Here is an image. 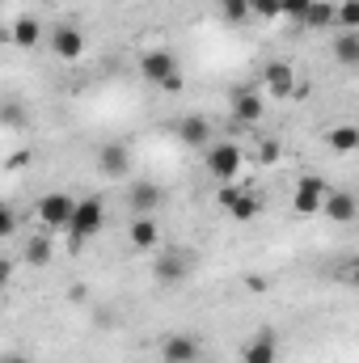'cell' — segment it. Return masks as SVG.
Here are the masks:
<instances>
[{"instance_id": "f1b7e54d", "label": "cell", "mask_w": 359, "mask_h": 363, "mask_svg": "<svg viewBox=\"0 0 359 363\" xmlns=\"http://www.w3.org/2000/svg\"><path fill=\"white\" fill-rule=\"evenodd\" d=\"M9 283H13V262H9V258H0V291H4Z\"/></svg>"}, {"instance_id": "3957f363", "label": "cell", "mask_w": 359, "mask_h": 363, "mask_svg": "<svg viewBox=\"0 0 359 363\" xmlns=\"http://www.w3.org/2000/svg\"><path fill=\"white\" fill-rule=\"evenodd\" d=\"M194 271V254H186L182 245L174 250H157V258H153V279L161 283V287H182L186 279Z\"/></svg>"}, {"instance_id": "8fae6325", "label": "cell", "mask_w": 359, "mask_h": 363, "mask_svg": "<svg viewBox=\"0 0 359 363\" xmlns=\"http://www.w3.org/2000/svg\"><path fill=\"white\" fill-rule=\"evenodd\" d=\"M161 359L165 363H199V338L194 334H170V338H161Z\"/></svg>"}, {"instance_id": "1f68e13d", "label": "cell", "mask_w": 359, "mask_h": 363, "mask_svg": "<svg viewBox=\"0 0 359 363\" xmlns=\"http://www.w3.org/2000/svg\"><path fill=\"white\" fill-rule=\"evenodd\" d=\"M0 363H30L26 355H9V359H0Z\"/></svg>"}, {"instance_id": "9c48e42d", "label": "cell", "mask_w": 359, "mask_h": 363, "mask_svg": "<svg viewBox=\"0 0 359 363\" xmlns=\"http://www.w3.org/2000/svg\"><path fill=\"white\" fill-rule=\"evenodd\" d=\"M51 51H55V60H81L85 55V34L77 30V26H55L51 30Z\"/></svg>"}, {"instance_id": "cb8c5ba5", "label": "cell", "mask_w": 359, "mask_h": 363, "mask_svg": "<svg viewBox=\"0 0 359 363\" xmlns=\"http://www.w3.org/2000/svg\"><path fill=\"white\" fill-rule=\"evenodd\" d=\"M220 9H224V21L228 26H245L250 21V0H224Z\"/></svg>"}, {"instance_id": "2e32d148", "label": "cell", "mask_w": 359, "mask_h": 363, "mask_svg": "<svg viewBox=\"0 0 359 363\" xmlns=\"http://www.w3.org/2000/svg\"><path fill=\"white\" fill-rule=\"evenodd\" d=\"M263 110H267V101H263V93L258 89L233 93V118H237V123H258Z\"/></svg>"}, {"instance_id": "f546056e", "label": "cell", "mask_w": 359, "mask_h": 363, "mask_svg": "<svg viewBox=\"0 0 359 363\" xmlns=\"http://www.w3.org/2000/svg\"><path fill=\"white\" fill-rule=\"evenodd\" d=\"M26 165H30V152H26V148H21V152H13V157H9V169H26Z\"/></svg>"}, {"instance_id": "9a60e30c", "label": "cell", "mask_w": 359, "mask_h": 363, "mask_svg": "<svg viewBox=\"0 0 359 363\" xmlns=\"http://www.w3.org/2000/svg\"><path fill=\"white\" fill-rule=\"evenodd\" d=\"M178 140L186 148H207V144H211V123H207L203 114H186L178 123Z\"/></svg>"}, {"instance_id": "ac0fdd59", "label": "cell", "mask_w": 359, "mask_h": 363, "mask_svg": "<svg viewBox=\"0 0 359 363\" xmlns=\"http://www.w3.org/2000/svg\"><path fill=\"white\" fill-rule=\"evenodd\" d=\"M21 258H26L30 267H38V271H43V267H51V262H55V241H51L47 233H43V237H30V241H26V250H21Z\"/></svg>"}, {"instance_id": "d6a6232c", "label": "cell", "mask_w": 359, "mask_h": 363, "mask_svg": "<svg viewBox=\"0 0 359 363\" xmlns=\"http://www.w3.org/2000/svg\"><path fill=\"white\" fill-rule=\"evenodd\" d=\"M216 4H224V0H216Z\"/></svg>"}, {"instance_id": "484cf974", "label": "cell", "mask_w": 359, "mask_h": 363, "mask_svg": "<svg viewBox=\"0 0 359 363\" xmlns=\"http://www.w3.org/2000/svg\"><path fill=\"white\" fill-rule=\"evenodd\" d=\"M17 224H21V220H17V211H13L9 203H0V241H4V237H13V233H17Z\"/></svg>"}, {"instance_id": "ba28073f", "label": "cell", "mask_w": 359, "mask_h": 363, "mask_svg": "<svg viewBox=\"0 0 359 363\" xmlns=\"http://www.w3.org/2000/svg\"><path fill=\"white\" fill-rule=\"evenodd\" d=\"M97 169H101L106 178H127V174H131V148L118 144V140L101 144V148H97Z\"/></svg>"}, {"instance_id": "d4e9b609", "label": "cell", "mask_w": 359, "mask_h": 363, "mask_svg": "<svg viewBox=\"0 0 359 363\" xmlns=\"http://www.w3.org/2000/svg\"><path fill=\"white\" fill-rule=\"evenodd\" d=\"M250 17H258V21H275V17H279V0H250Z\"/></svg>"}, {"instance_id": "4316f807", "label": "cell", "mask_w": 359, "mask_h": 363, "mask_svg": "<svg viewBox=\"0 0 359 363\" xmlns=\"http://www.w3.org/2000/svg\"><path fill=\"white\" fill-rule=\"evenodd\" d=\"M309 4H313V0H279V17H296V21H300Z\"/></svg>"}, {"instance_id": "83f0119b", "label": "cell", "mask_w": 359, "mask_h": 363, "mask_svg": "<svg viewBox=\"0 0 359 363\" xmlns=\"http://www.w3.org/2000/svg\"><path fill=\"white\" fill-rule=\"evenodd\" d=\"M258 161L263 165H275L279 161V140H258Z\"/></svg>"}, {"instance_id": "4dcf8cb0", "label": "cell", "mask_w": 359, "mask_h": 363, "mask_svg": "<svg viewBox=\"0 0 359 363\" xmlns=\"http://www.w3.org/2000/svg\"><path fill=\"white\" fill-rule=\"evenodd\" d=\"M237 194H241V190H237V186H220V194H216V199H220V207H228V203H233V199H237Z\"/></svg>"}, {"instance_id": "e0dca14e", "label": "cell", "mask_w": 359, "mask_h": 363, "mask_svg": "<svg viewBox=\"0 0 359 363\" xmlns=\"http://www.w3.org/2000/svg\"><path fill=\"white\" fill-rule=\"evenodd\" d=\"M224 211H228L237 224H250V220H258V216H263V199H258L254 190H241V194H237Z\"/></svg>"}, {"instance_id": "7402d4cb", "label": "cell", "mask_w": 359, "mask_h": 363, "mask_svg": "<svg viewBox=\"0 0 359 363\" xmlns=\"http://www.w3.org/2000/svg\"><path fill=\"white\" fill-rule=\"evenodd\" d=\"M300 21H304L309 30H326V26L334 21V4H330V0H313V4L304 9V17H300Z\"/></svg>"}, {"instance_id": "d6986e66", "label": "cell", "mask_w": 359, "mask_h": 363, "mask_svg": "<svg viewBox=\"0 0 359 363\" xmlns=\"http://www.w3.org/2000/svg\"><path fill=\"white\" fill-rule=\"evenodd\" d=\"M326 148H330L334 157H351L359 148V131L355 127H334V131H326Z\"/></svg>"}, {"instance_id": "ffe728a7", "label": "cell", "mask_w": 359, "mask_h": 363, "mask_svg": "<svg viewBox=\"0 0 359 363\" xmlns=\"http://www.w3.org/2000/svg\"><path fill=\"white\" fill-rule=\"evenodd\" d=\"M13 43L26 47V51H34V47L43 43V26H38L34 17H17V21H13Z\"/></svg>"}, {"instance_id": "8992f818", "label": "cell", "mask_w": 359, "mask_h": 363, "mask_svg": "<svg viewBox=\"0 0 359 363\" xmlns=\"http://www.w3.org/2000/svg\"><path fill=\"white\" fill-rule=\"evenodd\" d=\"M203 165H207V174L216 182H233L241 174V148L228 144V140L224 144H207V161Z\"/></svg>"}, {"instance_id": "6da1fadb", "label": "cell", "mask_w": 359, "mask_h": 363, "mask_svg": "<svg viewBox=\"0 0 359 363\" xmlns=\"http://www.w3.org/2000/svg\"><path fill=\"white\" fill-rule=\"evenodd\" d=\"M101 224H106V203H101V199H81V203L72 207L68 228H64V233H68V250L81 254L93 237L101 233Z\"/></svg>"}, {"instance_id": "5bb4252c", "label": "cell", "mask_w": 359, "mask_h": 363, "mask_svg": "<svg viewBox=\"0 0 359 363\" xmlns=\"http://www.w3.org/2000/svg\"><path fill=\"white\" fill-rule=\"evenodd\" d=\"M263 85H267L275 97H287L292 85H296V68H292L287 60H270L267 68H263Z\"/></svg>"}, {"instance_id": "52a82bcc", "label": "cell", "mask_w": 359, "mask_h": 363, "mask_svg": "<svg viewBox=\"0 0 359 363\" xmlns=\"http://www.w3.org/2000/svg\"><path fill=\"white\" fill-rule=\"evenodd\" d=\"M127 207L136 211V216H157L161 207H165V186H157V182L140 178L127 186Z\"/></svg>"}, {"instance_id": "7c38bea8", "label": "cell", "mask_w": 359, "mask_h": 363, "mask_svg": "<svg viewBox=\"0 0 359 363\" xmlns=\"http://www.w3.org/2000/svg\"><path fill=\"white\" fill-rule=\"evenodd\" d=\"M321 211H326V220H330V224H351V220L359 216V203H355V194L334 190V194H326V199H321Z\"/></svg>"}, {"instance_id": "603a6c76", "label": "cell", "mask_w": 359, "mask_h": 363, "mask_svg": "<svg viewBox=\"0 0 359 363\" xmlns=\"http://www.w3.org/2000/svg\"><path fill=\"white\" fill-rule=\"evenodd\" d=\"M334 21H338L343 30H359V0H343V4H334Z\"/></svg>"}, {"instance_id": "4fadbf2b", "label": "cell", "mask_w": 359, "mask_h": 363, "mask_svg": "<svg viewBox=\"0 0 359 363\" xmlns=\"http://www.w3.org/2000/svg\"><path fill=\"white\" fill-rule=\"evenodd\" d=\"M279 359V342L270 330H258L245 347H241V363H275Z\"/></svg>"}, {"instance_id": "30bf717a", "label": "cell", "mask_w": 359, "mask_h": 363, "mask_svg": "<svg viewBox=\"0 0 359 363\" xmlns=\"http://www.w3.org/2000/svg\"><path fill=\"white\" fill-rule=\"evenodd\" d=\"M127 241H131V250H140V254L161 250V228H157V216H136V220H131V228H127Z\"/></svg>"}, {"instance_id": "277c9868", "label": "cell", "mask_w": 359, "mask_h": 363, "mask_svg": "<svg viewBox=\"0 0 359 363\" xmlns=\"http://www.w3.org/2000/svg\"><path fill=\"white\" fill-rule=\"evenodd\" d=\"M72 207H77V199H68L64 190H51V194H43V199H38L34 216H38V224H43L47 233H64V228H68V220H72Z\"/></svg>"}, {"instance_id": "5b68a950", "label": "cell", "mask_w": 359, "mask_h": 363, "mask_svg": "<svg viewBox=\"0 0 359 363\" xmlns=\"http://www.w3.org/2000/svg\"><path fill=\"white\" fill-rule=\"evenodd\" d=\"M326 194H330V190H326V178L304 174V178L296 182V190H292V216H300V220L321 216V199H326Z\"/></svg>"}, {"instance_id": "7a4b0ae2", "label": "cell", "mask_w": 359, "mask_h": 363, "mask_svg": "<svg viewBox=\"0 0 359 363\" xmlns=\"http://www.w3.org/2000/svg\"><path fill=\"white\" fill-rule=\"evenodd\" d=\"M140 77H144L148 85L165 89V93H182V72H178L174 51H161V47L144 51V55H140Z\"/></svg>"}, {"instance_id": "44dd1931", "label": "cell", "mask_w": 359, "mask_h": 363, "mask_svg": "<svg viewBox=\"0 0 359 363\" xmlns=\"http://www.w3.org/2000/svg\"><path fill=\"white\" fill-rule=\"evenodd\" d=\"M334 60L347 64V68H355L359 64V30H343V34L334 38Z\"/></svg>"}]
</instances>
